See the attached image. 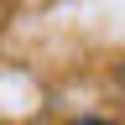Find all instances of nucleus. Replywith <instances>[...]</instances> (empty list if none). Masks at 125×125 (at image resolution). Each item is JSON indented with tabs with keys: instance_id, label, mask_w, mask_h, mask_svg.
Masks as SVG:
<instances>
[{
	"instance_id": "f257e3e1",
	"label": "nucleus",
	"mask_w": 125,
	"mask_h": 125,
	"mask_svg": "<svg viewBox=\"0 0 125 125\" xmlns=\"http://www.w3.org/2000/svg\"><path fill=\"white\" fill-rule=\"evenodd\" d=\"M83 125H120V120H83Z\"/></svg>"
}]
</instances>
